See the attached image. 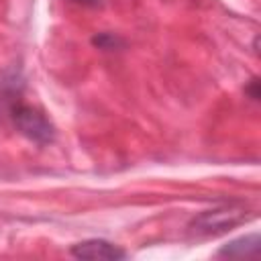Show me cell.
<instances>
[{
  "mask_svg": "<svg viewBox=\"0 0 261 261\" xmlns=\"http://www.w3.org/2000/svg\"><path fill=\"white\" fill-rule=\"evenodd\" d=\"M8 116H10L12 124L16 126V130L22 137H27L29 141H33L37 145H49V143L55 141V126L45 116L43 110L16 100L10 106Z\"/></svg>",
  "mask_w": 261,
  "mask_h": 261,
  "instance_id": "6da1fadb",
  "label": "cell"
},
{
  "mask_svg": "<svg viewBox=\"0 0 261 261\" xmlns=\"http://www.w3.org/2000/svg\"><path fill=\"white\" fill-rule=\"evenodd\" d=\"M247 218L245 208H234V206H224V208H214L206 210L198 216L192 218L190 222V232L196 237H208V234H220L237 224H241Z\"/></svg>",
  "mask_w": 261,
  "mask_h": 261,
  "instance_id": "7a4b0ae2",
  "label": "cell"
},
{
  "mask_svg": "<svg viewBox=\"0 0 261 261\" xmlns=\"http://www.w3.org/2000/svg\"><path fill=\"white\" fill-rule=\"evenodd\" d=\"M69 253L75 259H86V261H118L126 257V253L120 247L104 239H88V241L75 243Z\"/></svg>",
  "mask_w": 261,
  "mask_h": 261,
  "instance_id": "3957f363",
  "label": "cell"
},
{
  "mask_svg": "<svg viewBox=\"0 0 261 261\" xmlns=\"http://www.w3.org/2000/svg\"><path fill=\"white\" fill-rule=\"evenodd\" d=\"M259 253V234H247L237 241L226 243L220 251L218 257H232V259H243V257H255Z\"/></svg>",
  "mask_w": 261,
  "mask_h": 261,
  "instance_id": "277c9868",
  "label": "cell"
},
{
  "mask_svg": "<svg viewBox=\"0 0 261 261\" xmlns=\"http://www.w3.org/2000/svg\"><path fill=\"white\" fill-rule=\"evenodd\" d=\"M92 43L102 51H114L118 45H122V41L112 33H100V35H96L92 39Z\"/></svg>",
  "mask_w": 261,
  "mask_h": 261,
  "instance_id": "5b68a950",
  "label": "cell"
},
{
  "mask_svg": "<svg viewBox=\"0 0 261 261\" xmlns=\"http://www.w3.org/2000/svg\"><path fill=\"white\" fill-rule=\"evenodd\" d=\"M257 86H259V82H257V77H253V80H251V84H249V88H247V94H249L253 100H259V92H257Z\"/></svg>",
  "mask_w": 261,
  "mask_h": 261,
  "instance_id": "8992f818",
  "label": "cell"
},
{
  "mask_svg": "<svg viewBox=\"0 0 261 261\" xmlns=\"http://www.w3.org/2000/svg\"><path fill=\"white\" fill-rule=\"evenodd\" d=\"M69 2H73V4H80V6H98L100 4V0H69Z\"/></svg>",
  "mask_w": 261,
  "mask_h": 261,
  "instance_id": "52a82bcc",
  "label": "cell"
}]
</instances>
